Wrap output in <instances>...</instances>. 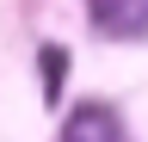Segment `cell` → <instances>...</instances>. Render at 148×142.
I'll use <instances>...</instances> for the list:
<instances>
[{
    "mask_svg": "<svg viewBox=\"0 0 148 142\" xmlns=\"http://www.w3.org/2000/svg\"><path fill=\"white\" fill-rule=\"evenodd\" d=\"M86 19L105 31V37H142L148 31V6H136V0H92Z\"/></svg>",
    "mask_w": 148,
    "mask_h": 142,
    "instance_id": "obj_1",
    "label": "cell"
},
{
    "mask_svg": "<svg viewBox=\"0 0 148 142\" xmlns=\"http://www.w3.org/2000/svg\"><path fill=\"white\" fill-rule=\"evenodd\" d=\"M62 142H123V123H117L111 105H80V111L68 117Z\"/></svg>",
    "mask_w": 148,
    "mask_h": 142,
    "instance_id": "obj_2",
    "label": "cell"
},
{
    "mask_svg": "<svg viewBox=\"0 0 148 142\" xmlns=\"http://www.w3.org/2000/svg\"><path fill=\"white\" fill-rule=\"evenodd\" d=\"M62 62H68V56H62L56 43L37 56V68H43V99H56V93H62Z\"/></svg>",
    "mask_w": 148,
    "mask_h": 142,
    "instance_id": "obj_3",
    "label": "cell"
}]
</instances>
